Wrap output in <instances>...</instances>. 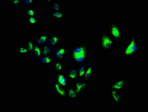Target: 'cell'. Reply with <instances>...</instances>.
Returning <instances> with one entry per match:
<instances>
[{
    "label": "cell",
    "mask_w": 148,
    "mask_h": 112,
    "mask_svg": "<svg viewBox=\"0 0 148 112\" xmlns=\"http://www.w3.org/2000/svg\"><path fill=\"white\" fill-rule=\"evenodd\" d=\"M48 44L53 48L60 46L61 37L58 34L54 33L49 37Z\"/></svg>",
    "instance_id": "obj_12"
},
{
    "label": "cell",
    "mask_w": 148,
    "mask_h": 112,
    "mask_svg": "<svg viewBox=\"0 0 148 112\" xmlns=\"http://www.w3.org/2000/svg\"><path fill=\"white\" fill-rule=\"evenodd\" d=\"M64 12L52 11L51 14V17L57 21H63L64 19Z\"/></svg>",
    "instance_id": "obj_19"
},
{
    "label": "cell",
    "mask_w": 148,
    "mask_h": 112,
    "mask_svg": "<svg viewBox=\"0 0 148 112\" xmlns=\"http://www.w3.org/2000/svg\"><path fill=\"white\" fill-rule=\"evenodd\" d=\"M53 69L56 73H63L66 71V68L63 61H56L53 62Z\"/></svg>",
    "instance_id": "obj_17"
},
{
    "label": "cell",
    "mask_w": 148,
    "mask_h": 112,
    "mask_svg": "<svg viewBox=\"0 0 148 112\" xmlns=\"http://www.w3.org/2000/svg\"><path fill=\"white\" fill-rule=\"evenodd\" d=\"M50 36L46 32H43L38 36L36 40V44L42 46L47 44Z\"/></svg>",
    "instance_id": "obj_16"
},
{
    "label": "cell",
    "mask_w": 148,
    "mask_h": 112,
    "mask_svg": "<svg viewBox=\"0 0 148 112\" xmlns=\"http://www.w3.org/2000/svg\"><path fill=\"white\" fill-rule=\"evenodd\" d=\"M55 80L66 88L69 86L71 82L67 72H66L56 73Z\"/></svg>",
    "instance_id": "obj_7"
},
{
    "label": "cell",
    "mask_w": 148,
    "mask_h": 112,
    "mask_svg": "<svg viewBox=\"0 0 148 112\" xmlns=\"http://www.w3.org/2000/svg\"><path fill=\"white\" fill-rule=\"evenodd\" d=\"M36 1V0H22V3L25 7L29 8V7L33 6Z\"/></svg>",
    "instance_id": "obj_28"
},
{
    "label": "cell",
    "mask_w": 148,
    "mask_h": 112,
    "mask_svg": "<svg viewBox=\"0 0 148 112\" xmlns=\"http://www.w3.org/2000/svg\"><path fill=\"white\" fill-rule=\"evenodd\" d=\"M73 84L75 87L76 91L79 96L84 91L87 89L89 86V82L85 81L83 80H79V79L74 82Z\"/></svg>",
    "instance_id": "obj_9"
},
{
    "label": "cell",
    "mask_w": 148,
    "mask_h": 112,
    "mask_svg": "<svg viewBox=\"0 0 148 112\" xmlns=\"http://www.w3.org/2000/svg\"><path fill=\"white\" fill-rule=\"evenodd\" d=\"M126 79L125 78H120L118 80L114 81L113 82L108 86L109 89H114L122 92L125 88Z\"/></svg>",
    "instance_id": "obj_8"
},
{
    "label": "cell",
    "mask_w": 148,
    "mask_h": 112,
    "mask_svg": "<svg viewBox=\"0 0 148 112\" xmlns=\"http://www.w3.org/2000/svg\"><path fill=\"white\" fill-rule=\"evenodd\" d=\"M68 47L59 46L54 48L51 56L56 61L65 60L68 53Z\"/></svg>",
    "instance_id": "obj_5"
},
{
    "label": "cell",
    "mask_w": 148,
    "mask_h": 112,
    "mask_svg": "<svg viewBox=\"0 0 148 112\" xmlns=\"http://www.w3.org/2000/svg\"><path fill=\"white\" fill-rule=\"evenodd\" d=\"M32 54L36 59H38L43 55L42 46L36 44Z\"/></svg>",
    "instance_id": "obj_20"
},
{
    "label": "cell",
    "mask_w": 148,
    "mask_h": 112,
    "mask_svg": "<svg viewBox=\"0 0 148 112\" xmlns=\"http://www.w3.org/2000/svg\"><path fill=\"white\" fill-rule=\"evenodd\" d=\"M108 33L113 40L114 44L119 45L123 40V36L121 27L115 21H112L108 24Z\"/></svg>",
    "instance_id": "obj_3"
},
{
    "label": "cell",
    "mask_w": 148,
    "mask_h": 112,
    "mask_svg": "<svg viewBox=\"0 0 148 112\" xmlns=\"http://www.w3.org/2000/svg\"><path fill=\"white\" fill-rule=\"evenodd\" d=\"M42 52L43 55H51L52 53L53 49L52 46L47 44L42 46Z\"/></svg>",
    "instance_id": "obj_21"
},
{
    "label": "cell",
    "mask_w": 148,
    "mask_h": 112,
    "mask_svg": "<svg viewBox=\"0 0 148 112\" xmlns=\"http://www.w3.org/2000/svg\"><path fill=\"white\" fill-rule=\"evenodd\" d=\"M93 75V64L92 63L88 65L86 71L84 75L83 80L89 82L92 79Z\"/></svg>",
    "instance_id": "obj_15"
},
{
    "label": "cell",
    "mask_w": 148,
    "mask_h": 112,
    "mask_svg": "<svg viewBox=\"0 0 148 112\" xmlns=\"http://www.w3.org/2000/svg\"><path fill=\"white\" fill-rule=\"evenodd\" d=\"M89 53V46L85 41L80 45H74L71 47L70 57L71 60L78 66L88 62Z\"/></svg>",
    "instance_id": "obj_1"
},
{
    "label": "cell",
    "mask_w": 148,
    "mask_h": 112,
    "mask_svg": "<svg viewBox=\"0 0 148 112\" xmlns=\"http://www.w3.org/2000/svg\"><path fill=\"white\" fill-rule=\"evenodd\" d=\"M6 2L11 3L13 8L15 9H19L23 6L22 0H9Z\"/></svg>",
    "instance_id": "obj_25"
},
{
    "label": "cell",
    "mask_w": 148,
    "mask_h": 112,
    "mask_svg": "<svg viewBox=\"0 0 148 112\" xmlns=\"http://www.w3.org/2000/svg\"><path fill=\"white\" fill-rule=\"evenodd\" d=\"M110 90L111 100L116 105H119L121 102L122 100V95L120 92L114 89Z\"/></svg>",
    "instance_id": "obj_13"
},
{
    "label": "cell",
    "mask_w": 148,
    "mask_h": 112,
    "mask_svg": "<svg viewBox=\"0 0 148 112\" xmlns=\"http://www.w3.org/2000/svg\"><path fill=\"white\" fill-rule=\"evenodd\" d=\"M55 0H38L39 2L41 4H51L55 1Z\"/></svg>",
    "instance_id": "obj_29"
},
{
    "label": "cell",
    "mask_w": 148,
    "mask_h": 112,
    "mask_svg": "<svg viewBox=\"0 0 148 112\" xmlns=\"http://www.w3.org/2000/svg\"><path fill=\"white\" fill-rule=\"evenodd\" d=\"M67 98L72 100H76L79 96L73 84L69 86L67 88Z\"/></svg>",
    "instance_id": "obj_14"
},
{
    "label": "cell",
    "mask_w": 148,
    "mask_h": 112,
    "mask_svg": "<svg viewBox=\"0 0 148 112\" xmlns=\"http://www.w3.org/2000/svg\"><path fill=\"white\" fill-rule=\"evenodd\" d=\"M139 51V46L137 42V35H132L128 42L123 49L122 53L124 57L132 58L137 54Z\"/></svg>",
    "instance_id": "obj_2"
},
{
    "label": "cell",
    "mask_w": 148,
    "mask_h": 112,
    "mask_svg": "<svg viewBox=\"0 0 148 112\" xmlns=\"http://www.w3.org/2000/svg\"><path fill=\"white\" fill-rule=\"evenodd\" d=\"M52 11L64 12L63 7L62 3L58 2L57 0L51 4Z\"/></svg>",
    "instance_id": "obj_22"
},
{
    "label": "cell",
    "mask_w": 148,
    "mask_h": 112,
    "mask_svg": "<svg viewBox=\"0 0 148 112\" xmlns=\"http://www.w3.org/2000/svg\"><path fill=\"white\" fill-rule=\"evenodd\" d=\"M38 62L43 67H49L51 66L54 62V59L51 55H42L37 59Z\"/></svg>",
    "instance_id": "obj_10"
},
{
    "label": "cell",
    "mask_w": 148,
    "mask_h": 112,
    "mask_svg": "<svg viewBox=\"0 0 148 112\" xmlns=\"http://www.w3.org/2000/svg\"><path fill=\"white\" fill-rule=\"evenodd\" d=\"M67 73L71 81L73 83L78 79V71L77 66H72L69 68Z\"/></svg>",
    "instance_id": "obj_11"
},
{
    "label": "cell",
    "mask_w": 148,
    "mask_h": 112,
    "mask_svg": "<svg viewBox=\"0 0 148 112\" xmlns=\"http://www.w3.org/2000/svg\"><path fill=\"white\" fill-rule=\"evenodd\" d=\"M113 40L107 32H102L99 37L98 48L101 50L109 52L115 47Z\"/></svg>",
    "instance_id": "obj_4"
},
{
    "label": "cell",
    "mask_w": 148,
    "mask_h": 112,
    "mask_svg": "<svg viewBox=\"0 0 148 112\" xmlns=\"http://www.w3.org/2000/svg\"><path fill=\"white\" fill-rule=\"evenodd\" d=\"M53 90L60 98L66 100L67 98V88L61 85L56 80L53 83Z\"/></svg>",
    "instance_id": "obj_6"
},
{
    "label": "cell",
    "mask_w": 148,
    "mask_h": 112,
    "mask_svg": "<svg viewBox=\"0 0 148 112\" xmlns=\"http://www.w3.org/2000/svg\"><path fill=\"white\" fill-rule=\"evenodd\" d=\"M27 24L29 26L34 27L38 24V19L37 15L31 17L27 19Z\"/></svg>",
    "instance_id": "obj_24"
},
{
    "label": "cell",
    "mask_w": 148,
    "mask_h": 112,
    "mask_svg": "<svg viewBox=\"0 0 148 112\" xmlns=\"http://www.w3.org/2000/svg\"><path fill=\"white\" fill-rule=\"evenodd\" d=\"M37 15V12L34 8H27L26 10L25 16L27 19L31 17L36 16Z\"/></svg>",
    "instance_id": "obj_27"
},
{
    "label": "cell",
    "mask_w": 148,
    "mask_h": 112,
    "mask_svg": "<svg viewBox=\"0 0 148 112\" xmlns=\"http://www.w3.org/2000/svg\"><path fill=\"white\" fill-rule=\"evenodd\" d=\"M87 66L88 62H85L82 64L77 66L78 71L79 80H83Z\"/></svg>",
    "instance_id": "obj_18"
},
{
    "label": "cell",
    "mask_w": 148,
    "mask_h": 112,
    "mask_svg": "<svg viewBox=\"0 0 148 112\" xmlns=\"http://www.w3.org/2000/svg\"><path fill=\"white\" fill-rule=\"evenodd\" d=\"M16 53L21 55H27L30 53L25 44H22L18 48Z\"/></svg>",
    "instance_id": "obj_23"
},
{
    "label": "cell",
    "mask_w": 148,
    "mask_h": 112,
    "mask_svg": "<svg viewBox=\"0 0 148 112\" xmlns=\"http://www.w3.org/2000/svg\"><path fill=\"white\" fill-rule=\"evenodd\" d=\"M26 45L29 50L30 53H32L36 45V41L33 39H28L27 40Z\"/></svg>",
    "instance_id": "obj_26"
}]
</instances>
